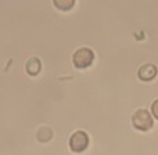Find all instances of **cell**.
Returning <instances> with one entry per match:
<instances>
[{"instance_id": "cell-4", "label": "cell", "mask_w": 158, "mask_h": 155, "mask_svg": "<svg viewBox=\"0 0 158 155\" xmlns=\"http://www.w3.org/2000/svg\"><path fill=\"white\" fill-rule=\"evenodd\" d=\"M157 67L153 64H144L142 67L139 68V71H138V76L139 79H142V80L147 82V80H151V79H154L157 76Z\"/></svg>"}, {"instance_id": "cell-8", "label": "cell", "mask_w": 158, "mask_h": 155, "mask_svg": "<svg viewBox=\"0 0 158 155\" xmlns=\"http://www.w3.org/2000/svg\"><path fill=\"white\" fill-rule=\"evenodd\" d=\"M151 113H153V116L158 120V100L153 102V105H151Z\"/></svg>"}, {"instance_id": "cell-2", "label": "cell", "mask_w": 158, "mask_h": 155, "mask_svg": "<svg viewBox=\"0 0 158 155\" xmlns=\"http://www.w3.org/2000/svg\"><path fill=\"white\" fill-rule=\"evenodd\" d=\"M89 147V136L86 132L77 131L70 137V148L74 153H82Z\"/></svg>"}, {"instance_id": "cell-6", "label": "cell", "mask_w": 158, "mask_h": 155, "mask_svg": "<svg viewBox=\"0 0 158 155\" xmlns=\"http://www.w3.org/2000/svg\"><path fill=\"white\" fill-rule=\"evenodd\" d=\"M53 4L59 10H63V11H68L74 7L75 0H53Z\"/></svg>"}, {"instance_id": "cell-1", "label": "cell", "mask_w": 158, "mask_h": 155, "mask_svg": "<svg viewBox=\"0 0 158 155\" xmlns=\"http://www.w3.org/2000/svg\"><path fill=\"white\" fill-rule=\"evenodd\" d=\"M132 124L139 131H149L150 128H153V117L150 116V113L147 110L139 109V110H136L134 113Z\"/></svg>"}, {"instance_id": "cell-7", "label": "cell", "mask_w": 158, "mask_h": 155, "mask_svg": "<svg viewBox=\"0 0 158 155\" xmlns=\"http://www.w3.org/2000/svg\"><path fill=\"white\" fill-rule=\"evenodd\" d=\"M37 137L40 141H48L52 137V131L49 128H41L37 133Z\"/></svg>"}, {"instance_id": "cell-3", "label": "cell", "mask_w": 158, "mask_h": 155, "mask_svg": "<svg viewBox=\"0 0 158 155\" xmlns=\"http://www.w3.org/2000/svg\"><path fill=\"white\" fill-rule=\"evenodd\" d=\"M74 64L75 67L78 68H86L89 65L93 63V59H94V55L90 49L87 48H82V49H78L77 52L74 53Z\"/></svg>"}, {"instance_id": "cell-5", "label": "cell", "mask_w": 158, "mask_h": 155, "mask_svg": "<svg viewBox=\"0 0 158 155\" xmlns=\"http://www.w3.org/2000/svg\"><path fill=\"white\" fill-rule=\"evenodd\" d=\"M40 70H41V63H40L38 59L33 57L30 60L27 61V64H26V71L29 72L30 75H37Z\"/></svg>"}]
</instances>
